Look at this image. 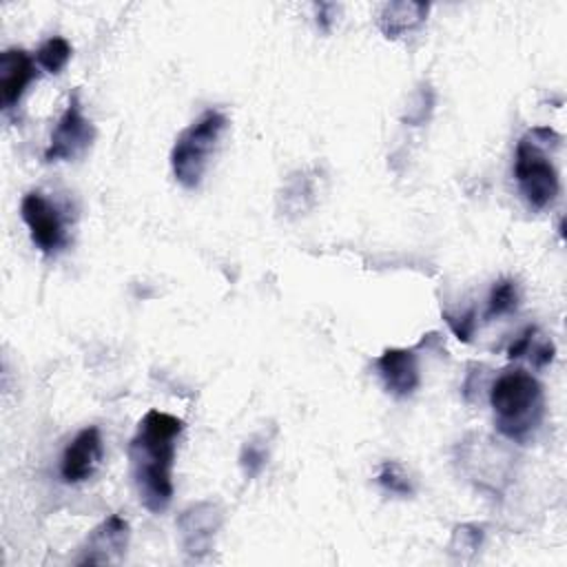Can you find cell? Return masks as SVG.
<instances>
[{
    "mask_svg": "<svg viewBox=\"0 0 567 567\" xmlns=\"http://www.w3.org/2000/svg\"><path fill=\"white\" fill-rule=\"evenodd\" d=\"M182 432V419L162 410H148L128 443V461L140 501L153 514H159L171 505L173 463Z\"/></svg>",
    "mask_w": 567,
    "mask_h": 567,
    "instance_id": "cell-1",
    "label": "cell"
},
{
    "mask_svg": "<svg viewBox=\"0 0 567 567\" xmlns=\"http://www.w3.org/2000/svg\"><path fill=\"white\" fill-rule=\"evenodd\" d=\"M489 403L498 432L514 443H525L538 430L545 414L543 385L523 368L505 370L496 377Z\"/></svg>",
    "mask_w": 567,
    "mask_h": 567,
    "instance_id": "cell-2",
    "label": "cell"
},
{
    "mask_svg": "<svg viewBox=\"0 0 567 567\" xmlns=\"http://www.w3.org/2000/svg\"><path fill=\"white\" fill-rule=\"evenodd\" d=\"M226 126V115L217 109H208L177 135L171 151V168L175 179L184 188L199 186L210 162V155Z\"/></svg>",
    "mask_w": 567,
    "mask_h": 567,
    "instance_id": "cell-3",
    "label": "cell"
},
{
    "mask_svg": "<svg viewBox=\"0 0 567 567\" xmlns=\"http://www.w3.org/2000/svg\"><path fill=\"white\" fill-rule=\"evenodd\" d=\"M514 177L529 208L543 210L554 204L560 186L558 173L545 155V146H540L529 133L516 144Z\"/></svg>",
    "mask_w": 567,
    "mask_h": 567,
    "instance_id": "cell-4",
    "label": "cell"
},
{
    "mask_svg": "<svg viewBox=\"0 0 567 567\" xmlns=\"http://www.w3.org/2000/svg\"><path fill=\"white\" fill-rule=\"evenodd\" d=\"M93 137L95 128L84 115L78 93H73L51 133V142L44 151V162H71L75 157H82L93 144Z\"/></svg>",
    "mask_w": 567,
    "mask_h": 567,
    "instance_id": "cell-5",
    "label": "cell"
},
{
    "mask_svg": "<svg viewBox=\"0 0 567 567\" xmlns=\"http://www.w3.org/2000/svg\"><path fill=\"white\" fill-rule=\"evenodd\" d=\"M20 213L29 228L31 241L44 255H53L66 244L64 217H62L60 208L55 204H51L40 190H31L22 197Z\"/></svg>",
    "mask_w": 567,
    "mask_h": 567,
    "instance_id": "cell-6",
    "label": "cell"
},
{
    "mask_svg": "<svg viewBox=\"0 0 567 567\" xmlns=\"http://www.w3.org/2000/svg\"><path fill=\"white\" fill-rule=\"evenodd\" d=\"M221 509L217 503L213 501H199L193 503L190 507H186L179 516H177V529L182 536V547L186 554H190L193 558L204 556L206 551H210L213 538L217 534V529L221 527Z\"/></svg>",
    "mask_w": 567,
    "mask_h": 567,
    "instance_id": "cell-7",
    "label": "cell"
},
{
    "mask_svg": "<svg viewBox=\"0 0 567 567\" xmlns=\"http://www.w3.org/2000/svg\"><path fill=\"white\" fill-rule=\"evenodd\" d=\"M102 461V436L95 425L84 427L64 447L60 458V476L64 483H82L93 476Z\"/></svg>",
    "mask_w": 567,
    "mask_h": 567,
    "instance_id": "cell-8",
    "label": "cell"
},
{
    "mask_svg": "<svg viewBox=\"0 0 567 567\" xmlns=\"http://www.w3.org/2000/svg\"><path fill=\"white\" fill-rule=\"evenodd\" d=\"M377 370L383 379L385 390L396 399L410 396L421 383L416 352L410 350V348H388V350H383L377 359Z\"/></svg>",
    "mask_w": 567,
    "mask_h": 567,
    "instance_id": "cell-9",
    "label": "cell"
},
{
    "mask_svg": "<svg viewBox=\"0 0 567 567\" xmlns=\"http://www.w3.org/2000/svg\"><path fill=\"white\" fill-rule=\"evenodd\" d=\"M128 543V523L117 516L111 514L106 520H102L89 536L86 547H84V556L80 558V565H102V563H111L117 560Z\"/></svg>",
    "mask_w": 567,
    "mask_h": 567,
    "instance_id": "cell-10",
    "label": "cell"
},
{
    "mask_svg": "<svg viewBox=\"0 0 567 567\" xmlns=\"http://www.w3.org/2000/svg\"><path fill=\"white\" fill-rule=\"evenodd\" d=\"M35 80V62L24 49H7L0 53V100L11 111L24 89Z\"/></svg>",
    "mask_w": 567,
    "mask_h": 567,
    "instance_id": "cell-11",
    "label": "cell"
},
{
    "mask_svg": "<svg viewBox=\"0 0 567 567\" xmlns=\"http://www.w3.org/2000/svg\"><path fill=\"white\" fill-rule=\"evenodd\" d=\"M427 11H430V4L425 2H412V0L388 2L381 7L377 16V27L385 38L396 40L416 31L425 22Z\"/></svg>",
    "mask_w": 567,
    "mask_h": 567,
    "instance_id": "cell-12",
    "label": "cell"
},
{
    "mask_svg": "<svg viewBox=\"0 0 567 567\" xmlns=\"http://www.w3.org/2000/svg\"><path fill=\"white\" fill-rule=\"evenodd\" d=\"M35 60L47 73H60L66 66V62L71 60L69 40L62 35H53V38L44 40L35 53Z\"/></svg>",
    "mask_w": 567,
    "mask_h": 567,
    "instance_id": "cell-13",
    "label": "cell"
},
{
    "mask_svg": "<svg viewBox=\"0 0 567 567\" xmlns=\"http://www.w3.org/2000/svg\"><path fill=\"white\" fill-rule=\"evenodd\" d=\"M518 306V288L514 279H498L492 286L489 299H487V310L485 317L494 319V317H503L507 312H512Z\"/></svg>",
    "mask_w": 567,
    "mask_h": 567,
    "instance_id": "cell-14",
    "label": "cell"
},
{
    "mask_svg": "<svg viewBox=\"0 0 567 567\" xmlns=\"http://www.w3.org/2000/svg\"><path fill=\"white\" fill-rule=\"evenodd\" d=\"M377 483H379L385 492L396 494V496H412V494H414L412 478L403 472V467H401L396 461H385V463H381L379 474H377Z\"/></svg>",
    "mask_w": 567,
    "mask_h": 567,
    "instance_id": "cell-15",
    "label": "cell"
},
{
    "mask_svg": "<svg viewBox=\"0 0 567 567\" xmlns=\"http://www.w3.org/2000/svg\"><path fill=\"white\" fill-rule=\"evenodd\" d=\"M266 458H268V450L264 445V441H246V445L241 447V454H239V465L244 470L246 476H257L264 465H266Z\"/></svg>",
    "mask_w": 567,
    "mask_h": 567,
    "instance_id": "cell-16",
    "label": "cell"
},
{
    "mask_svg": "<svg viewBox=\"0 0 567 567\" xmlns=\"http://www.w3.org/2000/svg\"><path fill=\"white\" fill-rule=\"evenodd\" d=\"M443 319L447 321L450 330L454 332V337L463 343H470L472 337H474V330H476V315L474 310H467L465 315H450V312H443Z\"/></svg>",
    "mask_w": 567,
    "mask_h": 567,
    "instance_id": "cell-17",
    "label": "cell"
},
{
    "mask_svg": "<svg viewBox=\"0 0 567 567\" xmlns=\"http://www.w3.org/2000/svg\"><path fill=\"white\" fill-rule=\"evenodd\" d=\"M483 529L478 525H461L454 529V540L452 547H461L465 551H474L481 547Z\"/></svg>",
    "mask_w": 567,
    "mask_h": 567,
    "instance_id": "cell-18",
    "label": "cell"
},
{
    "mask_svg": "<svg viewBox=\"0 0 567 567\" xmlns=\"http://www.w3.org/2000/svg\"><path fill=\"white\" fill-rule=\"evenodd\" d=\"M534 334H536V328H534V326H527V328L512 341V346L507 348V357H509V359H520L523 354H527L529 348H532Z\"/></svg>",
    "mask_w": 567,
    "mask_h": 567,
    "instance_id": "cell-19",
    "label": "cell"
},
{
    "mask_svg": "<svg viewBox=\"0 0 567 567\" xmlns=\"http://www.w3.org/2000/svg\"><path fill=\"white\" fill-rule=\"evenodd\" d=\"M554 343L551 341H540L538 346H532L529 348V357H532V363L536 365V368H545L547 363H551L554 361Z\"/></svg>",
    "mask_w": 567,
    "mask_h": 567,
    "instance_id": "cell-20",
    "label": "cell"
},
{
    "mask_svg": "<svg viewBox=\"0 0 567 567\" xmlns=\"http://www.w3.org/2000/svg\"><path fill=\"white\" fill-rule=\"evenodd\" d=\"M315 9H317V24H319V29L321 31H330L332 29V13L337 11V7L334 4H330V2H319V4H315Z\"/></svg>",
    "mask_w": 567,
    "mask_h": 567,
    "instance_id": "cell-21",
    "label": "cell"
}]
</instances>
